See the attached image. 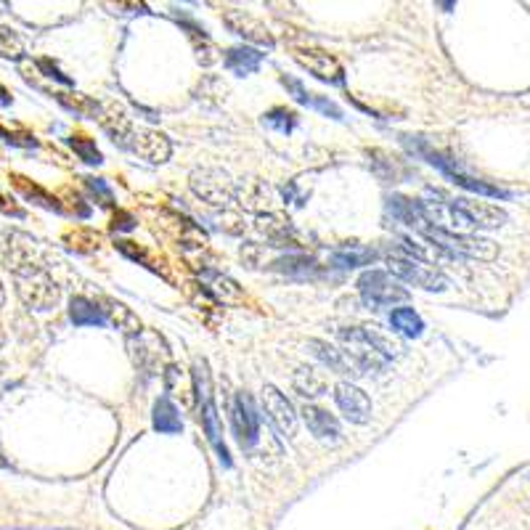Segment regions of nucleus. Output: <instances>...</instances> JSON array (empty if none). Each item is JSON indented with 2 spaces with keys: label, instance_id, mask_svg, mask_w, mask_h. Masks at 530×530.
<instances>
[{
  "label": "nucleus",
  "instance_id": "f257e3e1",
  "mask_svg": "<svg viewBox=\"0 0 530 530\" xmlns=\"http://www.w3.org/2000/svg\"><path fill=\"white\" fill-rule=\"evenodd\" d=\"M403 143H406L411 151H416L419 157H425L432 167H438L446 178H451L456 186H462V188H467L472 194H477V197H490V199H509V191H504V188H499V186L493 184H485V181H480V178H475V175H469L467 170H462L456 160H451L446 154H440V151H435L429 143L425 141H411V136H403Z\"/></svg>",
  "mask_w": 530,
  "mask_h": 530
},
{
  "label": "nucleus",
  "instance_id": "f03ea898",
  "mask_svg": "<svg viewBox=\"0 0 530 530\" xmlns=\"http://www.w3.org/2000/svg\"><path fill=\"white\" fill-rule=\"evenodd\" d=\"M16 292L19 297L35 310H51L62 300V289L51 279V273L42 265H21L14 268Z\"/></svg>",
  "mask_w": 530,
  "mask_h": 530
},
{
  "label": "nucleus",
  "instance_id": "7ed1b4c3",
  "mask_svg": "<svg viewBox=\"0 0 530 530\" xmlns=\"http://www.w3.org/2000/svg\"><path fill=\"white\" fill-rule=\"evenodd\" d=\"M388 268L395 279H403L406 284L422 286L427 292H443L451 284L449 276L440 268L425 263V260H416V257H411L401 249H395L388 257Z\"/></svg>",
  "mask_w": 530,
  "mask_h": 530
},
{
  "label": "nucleus",
  "instance_id": "20e7f679",
  "mask_svg": "<svg viewBox=\"0 0 530 530\" xmlns=\"http://www.w3.org/2000/svg\"><path fill=\"white\" fill-rule=\"evenodd\" d=\"M194 382H197V395H199V406H202V425L204 432L210 438V443L215 446L220 462L225 467H231V456L223 443V429H220V419H218V408H215V398H212V382H210V371H207V361H197L194 364Z\"/></svg>",
  "mask_w": 530,
  "mask_h": 530
},
{
  "label": "nucleus",
  "instance_id": "39448f33",
  "mask_svg": "<svg viewBox=\"0 0 530 530\" xmlns=\"http://www.w3.org/2000/svg\"><path fill=\"white\" fill-rule=\"evenodd\" d=\"M191 191L212 207H228L236 199V184L223 167H197L188 175Z\"/></svg>",
  "mask_w": 530,
  "mask_h": 530
},
{
  "label": "nucleus",
  "instance_id": "423d86ee",
  "mask_svg": "<svg viewBox=\"0 0 530 530\" xmlns=\"http://www.w3.org/2000/svg\"><path fill=\"white\" fill-rule=\"evenodd\" d=\"M340 342H342V353L355 364L361 374H366V371L379 374L388 366V358L374 345L368 329H340Z\"/></svg>",
  "mask_w": 530,
  "mask_h": 530
},
{
  "label": "nucleus",
  "instance_id": "0eeeda50",
  "mask_svg": "<svg viewBox=\"0 0 530 530\" xmlns=\"http://www.w3.org/2000/svg\"><path fill=\"white\" fill-rule=\"evenodd\" d=\"M429 244L440 247L446 252H459V255H467L475 260H493L496 257V244L490 239H480V236H469V234H453V231H443V228H435L427 225L419 231Z\"/></svg>",
  "mask_w": 530,
  "mask_h": 530
},
{
  "label": "nucleus",
  "instance_id": "6e6552de",
  "mask_svg": "<svg viewBox=\"0 0 530 530\" xmlns=\"http://www.w3.org/2000/svg\"><path fill=\"white\" fill-rule=\"evenodd\" d=\"M358 289H361L364 303L371 307H388V305L406 303L408 300L406 286H401L390 273H385V270H366V273L358 279Z\"/></svg>",
  "mask_w": 530,
  "mask_h": 530
},
{
  "label": "nucleus",
  "instance_id": "1a4fd4ad",
  "mask_svg": "<svg viewBox=\"0 0 530 530\" xmlns=\"http://www.w3.org/2000/svg\"><path fill=\"white\" fill-rule=\"evenodd\" d=\"M127 350H130L133 364L143 368L146 374H160L162 366L167 364V345H164L162 337L151 329H141L138 334H130L127 337Z\"/></svg>",
  "mask_w": 530,
  "mask_h": 530
},
{
  "label": "nucleus",
  "instance_id": "9d476101",
  "mask_svg": "<svg viewBox=\"0 0 530 530\" xmlns=\"http://www.w3.org/2000/svg\"><path fill=\"white\" fill-rule=\"evenodd\" d=\"M294 62L300 64L303 69H307L310 75H316L318 80L334 82V85H342L345 82L342 64L337 62L331 53H327V51H318V48H297L294 51Z\"/></svg>",
  "mask_w": 530,
  "mask_h": 530
},
{
  "label": "nucleus",
  "instance_id": "9b49d317",
  "mask_svg": "<svg viewBox=\"0 0 530 530\" xmlns=\"http://www.w3.org/2000/svg\"><path fill=\"white\" fill-rule=\"evenodd\" d=\"M127 149L133 154H138L141 160L151 164H162L170 160V151H173V143L170 138L160 133V130H149V127H136L133 136H130V143Z\"/></svg>",
  "mask_w": 530,
  "mask_h": 530
},
{
  "label": "nucleus",
  "instance_id": "f8f14e48",
  "mask_svg": "<svg viewBox=\"0 0 530 530\" xmlns=\"http://www.w3.org/2000/svg\"><path fill=\"white\" fill-rule=\"evenodd\" d=\"M263 408L268 419L273 422V427L279 429L286 438H294L297 432V414L292 403L286 401V395L276 385H265L263 388Z\"/></svg>",
  "mask_w": 530,
  "mask_h": 530
},
{
  "label": "nucleus",
  "instance_id": "ddd939ff",
  "mask_svg": "<svg viewBox=\"0 0 530 530\" xmlns=\"http://www.w3.org/2000/svg\"><path fill=\"white\" fill-rule=\"evenodd\" d=\"M234 432H236V440L242 449H252L260 438V419L255 414V406H252V398L247 392H239L236 403H234Z\"/></svg>",
  "mask_w": 530,
  "mask_h": 530
},
{
  "label": "nucleus",
  "instance_id": "4468645a",
  "mask_svg": "<svg viewBox=\"0 0 530 530\" xmlns=\"http://www.w3.org/2000/svg\"><path fill=\"white\" fill-rule=\"evenodd\" d=\"M334 401L353 425H366L371 419V401L361 388H355L350 382H340L334 388Z\"/></svg>",
  "mask_w": 530,
  "mask_h": 530
},
{
  "label": "nucleus",
  "instance_id": "2eb2a0df",
  "mask_svg": "<svg viewBox=\"0 0 530 530\" xmlns=\"http://www.w3.org/2000/svg\"><path fill=\"white\" fill-rule=\"evenodd\" d=\"M223 21L228 24V29H231V32L242 35L244 40H252V42H257V45H265V48H270V45H273V38H270L268 27H265L260 19H255L252 14H247V11L228 8V11L223 14Z\"/></svg>",
  "mask_w": 530,
  "mask_h": 530
},
{
  "label": "nucleus",
  "instance_id": "dca6fc26",
  "mask_svg": "<svg viewBox=\"0 0 530 530\" xmlns=\"http://www.w3.org/2000/svg\"><path fill=\"white\" fill-rule=\"evenodd\" d=\"M96 120H99V125L112 136V141L117 143V146H123V149H127L130 136H133L136 127H133L130 117L125 114V109L120 103H101Z\"/></svg>",
  "mask_w": 530,
  "mask_h": 530
},
{
  "label": "nucleus",
  "instance_id": "f3484780",
  "mask_svg": "<svg viewBox=\"0 0 530 530\" xmlns=\"http://www.w3.org/2000/svg\"><path fill=\"white\" fill-rule=\"evenodd\" d=\"M456 207L469 218V223L477 225V228H501L507 223V212L501 207L490 202H483V199H453Z\"/></svg>",
  "mask_w": 530,
  "mask_h": 530
},
{
  "label": "nucleus",
  "instance_id": "a211bd4d",
  "mask_svg": "<svg viewBox=\"0 0 530 530\" xmlns=\"http://www.w3.org/2000/svg\"><path fill=\"white\" fill-rule=\"evenodd\" d=\"M303 419H305L307 429L318 438V440H340V422L324 411L321 406H313V403H305L303 406Z\"/></svg>",
  "mask_w": 530,
  "mask_h": 530
},
{
  "label": "nucleus",
  "instance_id": "6ab92c4d",
  "mask_svg": "<svg viewBox=\"0 0 530 530\" xmlns=\"http://www.w3.org/2000/svg\"><path fill=\"white\" fill-rule=\"evenodd\" d=\"M307 347H310V353H313L321 364H327L331 371H337V374H353V377H361V371L355 368V364L347 358L345 353H342V350H337V347H331L329 342H324V340H310Z\"/></svg>",
  "mask_w": 530,
  "mask_h": 530
},
{
  "label": "nucleus",
  "instance_id": "aec40b11",
  "mask_svg": "<svg viewBox=\"0 0 530 530\" xmlns=\"http://www.w3.org/2000/svg\"><path fill=\"white\" fill-rule=\"evenodd\" d=\"M199 279H202L204 286H207L218 300H223V303H239V300H242V289H239V284H236L231 276L220 273V270L204 268V270H199Z\"/></svg>",
  "mask_w": 530,
  "mask_h": 530
},
{
  "label": "nucleus",
  "instance_id": "412c9836",
  "mask_svg": "<svg viewBox=\"0 0 530 530\" xmlns=\"http://www.w3.org/2000/svg\"><path fill=\"white\" fill-rule=\"evenodd\" d=\"M388 207L401 223L411 225V228H416V231L427 228V215H425L422 202H414V199H406V197H390Z\"/></svg>",
  "mask_w": 530,
  "mask_h": 530
},
{
  "label": "nucleus",
  "instance_id": "4be33fe9",
  "mask_svg": "<svg viewBox=\"0 0 530 530\" xmlns=\"http://www.w3.org/2000/svg\"><path fill=\"white\" fill-rule=\"evenodd\" d=\"M263 56L260 51H255V48H231L228 53H225L223 64L234 72V75H239V77H247V75H252V72H257L260 69V64H263Z\"/></svg>",
  "mask_w": 530,
  "mask_h": 530
},
{
  "label": "nucleus",
  "instance_id": "5701e85b",
  "mask_svg": "<svg viewBox=\"0 0 530 530\" xmlns=\"http://www.w3.org/2000/svg\"><path fill=\"white\" fill-rule=\"evenodd\" d=\"M69 318L75 327H103L109 318L99 303H90L85 297H75L69 303Z\"/></svg>",
  "mask_w": 530,
  "mask_h": 530
},
{
  "label": "nucleus",
  "instance_id": "b1692460",
  "mask_svg": "<svg viewBox=\"0 0 530 530\" xmlns=\"http://www.w3.org/2000/svg\"><path fill=\"white\" fill-rule=\"evenodd\" d=\"M101 305H103L106 318H109V321H112V324H114L117 329L127 331V337L141 331V321H138V316H136L130 307L125 305V303H117V300H109V297H103Z\"/></svg>",
  "mask_w": 530,
  "mask_h": 530
},
{
  "label": "nucleus",
  "instance_id": "393cba45",
  "mask_svg": "<svg viewBox=\"0 0 530 530\" xmlns=\"http://www.w3.org/2000/svg\"><path fill=\"white\" fill-rule=\"evenodd\" d=\"M154 429L164 435H178L184 429V422L178 416V408L173 406L170 398H160L154 403Z\"/></svg>",
  "mask_w": 530,
  "mask_h": 530
},
{
  "label": "nucleus",
  "instance_id": "a878e982",
  "mask_svg": "<svg viewBox=\"0 0 530 530\" xmlns=\"http://www.w3.org/2000/svg\"><path fill=\"white\" fill-rule=\"evenodd\" d=\"M292 382H294V390L300 395H307V398H316V395H324L327 392V377L310 366L297 368Z\"/></svg>",
  "mask_w": 530,
  "mask_h": 530
},
{
  "label": "nucleus",
  "instance_id": "bb28decb",
  "mask_svg": "<svg viewBox=\"0 0 530 530\" xmlns=\"http://www.w3.org/2000/svg\"><path fill=\"white\" fill-rule=\"evenodd\" d=\"M11 184L16 186V191H19L24 199H32L35 204H40V207H45V210H53V212H62L64 210L56 197L45 194L40 186H35L32 181H27L24 175H11Z\"/></svg>",
  "mask_w": 530,
  "mask_h": 530
},
{
  "label": "nucleus",
  "instance_id": "cd10ccee",
  "mask_svg": "<svg viewBox=\"0 0 530 530\" xmlns=\"http://www.w3.org/2000/svg\"><path fill=\"white\" fill-rule=\"evenodd\" d=\"M374 260H377V252L358 244H347L342 249H337V252H331V263L337 268H358V265H368Z\"/></svg>",
  "mask_w": 530,
  "mask_h": 530
},
{
  "label": "nucleus",
  "instance_id": "c85d7f7f",
  "mask_svg": "<svg viewBox=\"0 0 530 530\" xmlns=\"http://www.w3.org/2000/svg\"><path fill=\"white\" fill-rule=\"evenodd\" d=\"M390 327L406 337H422L425 331V321L419 318V313L414 307H395L390 313Z\"/></svg>",
  "mask_w": 530,
  "mask_h": 530
},
{
  "label": "nucleus",
  "instance_id": "c756f323",
  "mask_svg": "<svg viewBox=\"0 0 530 530\" xmlns=\"http://www.w3.org/2000/svg\"><path fill=\"white\" fill-rule=\"evenodd\" d=\"M239 199H242V207L249 210V212H263V210H268V202H270V188L265 184L252 181L247 188H242Z\"/></svg>",
  "mask_w": 530,
  "mask_h": 530
},
{
  "label": "nucleus",
  "instance_id": "7c9ffc66",
  "mask_svg": "<svg viewBox=\"0 0 530 530\" xmlns=\"http://www.w3.org/2000/svg\"><path fill=\"white\" fill-rule=\"evenodd\" d=\"M191 42H194L197 62L202 64V66H212L215 62H220V51H218V45L210 40L202 29H191Z\"/></svg>",
  "mask_w": 530,
  "mask_h": 530
},
{
  "label": "nucleus",
  "instance_id": "2f4dec72",
  "mask_svg": "<svg viewBox=\"0 0 530 530\" xmlns=\"http://www.w3.org/2000/svg\"><path fill=\"white\" fill-rule=\"evenodd\" d=\"M0 56L8 59V62H21L24 59V40L11 27H0Z\"/></svg>",
  "mask_w": 530,
  "mask_h": 530
},
{
  "label": "nucleus",
  "instance_id": "473e14b6",
  "mask_svg": "<svg viewBox=\"0 0 530 530\" xmlns=\"http://www.w3.org/2000/svg\"><path fill=\"white\" fill-rule=\"evenodd\" d=\"M263 125H268L270 130H279V133H292L294 125H297V114L284 109V106H276L268 114H263Z\"/></svg>",
  "mask_w": 530,
  "mask_h": 530
},
{
  "label": "nucleus",
  "instance_id": "72a5a7b5",
  "mask_svg": "<svg viewBox=\"0 0 530 530\" xmlns=\"http://www.w3.org/2000/svg\"><path fill=\"white\" fill-rule=\"evenodd\" d=\"M64 242L69 249H77V252H93L99 249V234L88 231V228H77L75 234H66Z\"/></svg>",
  "mask_w": 530,
  "mask_h": 530
},
{
  "label": "nucleus",
  "instance_id": "f704fd0d",
  "mask_svg": "<svg viewBox=\"0 0 530 530\" xmlns=\"http://www.w3.org/2000/svg\"><path fill=\"white\" fill-rule=\"evenodd\" d=\"M69 143H72V149L80 154V160H85L88 164H101L103 162L101 151L96 149V141H90V138H85V136H72Z\"/></svg>",
  "mask_w": 530,
  "mask_h": 530
},
{
  "label": "nucleus",
  "instance_id": "c9c22d12",
  "mask_svg": "<svg viewBox=\"0 0 530 530\" xmlns=\"http://www.w3.org/2000/svg\"><path fill=\"white\" fill-rule=\"evenodd\" d=\"M273 268L281 270V273H289V276H310L316 270V263L307 260V257H284V260H279Z\"/></svg>",
  "mask_w": 530,
  "mask_h": 530
},
{
  "label": "nucleus",
  "instance_id": "e433bc0d",
  "mask_svg": "<svg viewBox=\"0 0 530 530\" xmlns=\"http://www.w3.org/2000/svg\"><path fill=\"white\" fill-rule=\"evenodd\" d=\"M178 228H181V244L184 247H188V249L204 247L207 236H204L202 228H197V225L191 223V220H186V218H178Z\"/></svg>",
  "mask_w": 530,
  "mask_h": 530
},
{
  "label": "nucleus",
  "instance_id": "4c0bfd02",
  "mask_svg": "<svg viewBox=\"0 0 530 530\" xmlns=\"http://www.w3.org/2000/svg\"><path fill=\"white\" fill-rule=\"evenodd\" d=\"M38 66H40L42 72H48L45 77H53V80L62 82V85H75V80H72V77H66V75H64L62 69L51 62V59H40V62H38Z\"/></svg>",
  "mask_w": 530,
  "mask_h": 530
},
{
  "label": "nucleus",
  "instance_id": "58836bf2",
  "mask_svg": "<svg viewBox=\"0 0 530 530\" xmlns=\"http://www.w3.org/2000/svg\"><path fill=\"white\" fill-rule=\"evenodd\" d=\"M85 184L90 186V191H93V194H101V197H103V199H106V202L112 199V188H109V186L103 184L101 178H85Z\"/></svg>",
  "mask_w": 530,
  "mask_h": 530
},
{
  "label": "nucleus",
  "instance_id": "ea45409f",
  "mask_svg": "<svg viewBox=\"0 0 530 530\" xmlns=\"http://www.w3.org/2000/svg\"><path fill=\"white\" fill-rule=\"evenodd\" d=\"M133 225H136V220H133L127 212H117V215H114V228H120V231H130Z\"/></svg>",
  "mask_w": 530,
  "mask_h": 530
},
{
  "label": "nucleus",
  "instance_id": "a19ab883",
  "mask_svg": "<svg viewBox=\"0 0 530 530\" xmlns=\"http://www.w3.org/2000/svg\"><path fill=\"white\" fill-rule=\"evenodd\" d=\"M0 210H3V212H8V215H14V218H24V212H21L19 207H14V204L8 202L3 194H0Z\"/></svg>",
  "mask_w": 530,
  "mask_h": 530
},
{
  "label": "nucleus",
  "instance_id": "79ce46f5",
  "mask_svg": "<svg viewBox=\"0 0 530 530\" xmlns=\"http://www.w3.org/2000/svg\"><path fill=\"white\" fill-rule=\"evenodd\" d=\"M5 303V292H3V286H0V305Z\"/></svg>",
  "mask_w": 530,
  "mask_h": 530
}]
</instances>
